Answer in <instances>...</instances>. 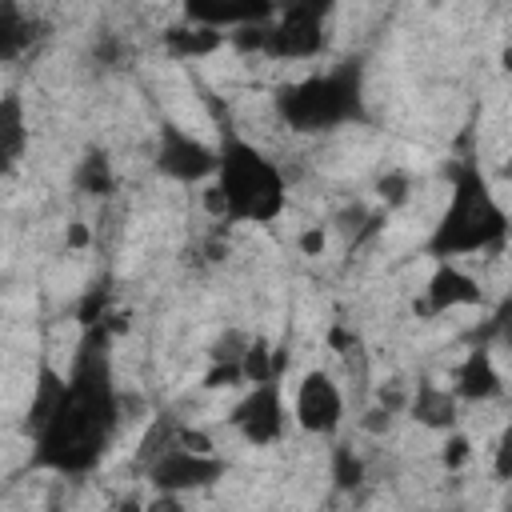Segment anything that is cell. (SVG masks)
<instances>
[{"instance_id":"obj_22","label":"cell","mask_w":512,"mask_h":512,"mask_svg":"<svg viewBox=\"0 0 512 512\" xmlns=\"http://www.w3.org/2000/svg\"><path fill=\"white\" fill-rule=\"evenodd\" d=\"M296 244H300V252H304V256H320V252H324V244H328V232H324V224H312V228H304Z\"/></svg>"},{"instance_id":"obj_11","label":"cell","mask_w":512,"mask_h":512,"mask_svg":"<svg viewBox=\"0 0 512 512\" xmlns=\"http://www.w3.org/2000/svg\"><path fill=\"white\" fill-rule=\"evenodd\" d=\"M452 380H456V384H452L456 400H472V404H476V400H492V396L504 392V376H500V368H496L488 344L468 348V356L456 364V376H452Z\"/></svg>"},{"instance_id":"obj_8","label":"cell","mask_w":512,"mask_h":512,"mask_svg":"<svg viewBox=\"0 0 512 512\" xmlns=\"http://www.w3.org/2000/svg\"><path fill=\"white\" fill-rule=\"evenodd\" d=\"M292 420L312 436H332L344 424V392L324 368H308L292 396Z\"/></svg>"},{"instance_id":"obj_19","label":"cell","mask_w":512,"mask_h":512,"mask_svg":"<svg viewBox=\"0 0 512 512\" xmlns=\"http://www.w3.org/2000/svg\"><path fill=\"white\" fill-rule=\"evenodd\" d=\"M408 192H412V176L404 168H392V172H384L376 180V196H380L384 208H400L408 200Z\"/></svg>"},{"instance_id":"obj_23","label":"cell","mask_w":512,"mask_h":512,"mask_svg":"<svg viewBox=\"0 0 512 512\" xmlns=\"http://www.w3.org/2000/svg\"><path fill=\"white\" fill-rule=\"evenodd\" d=\"M496 476H500V480H508V476H512V460H508V436H500V440H496Z\"/></svg>"},{"instance_id":"obj_20","label":"cell","mask_w":512,"mask_h":512,"mask_svg":"<svg viewBox=\"0 0 512 512\" xmlns=\"http://www.w3.org/2000/svg\"><path fill=\"white\" fill-rule=\"evenodd\" d=\"M104 316H108V288H88V292H84V300H80V308H76L80 328L100 324Z\"/></svg>"},{"instance_id":"obj_17","label":"cell","mask_w":512,"mask_h":512,"mask_svg":"<svg viewBox=\"0 0 512 512\" xmlns=\"http://www.w3.org/2000/svg\"><path fill=\"white\" fill-rule=\"evenodd\" d=\"M72 184L84 192V196H112L116 192V168L108 160L104 148H88L80 160H76V172H72Z\"/></svg>"},{"instance_id":"obj_3","label":"cell","mask_w":512,"mask_h":512,"mask_svg":"<svg viewBox=\"0 0 512 512\" xmlns=\"http://www.w3.org/2000/svg\"><path fill=\"white\" fill-rule=\"evenodd\" d=\"M452 196L448 208L440 212L432 236L424 240V252L432 260H456V256H476V252H500L508 240V212L496 200L488 176L480 164L456 160L452 164Z\"/></svg>"},{"instance_id":"obj_21","label":"cell","mask_w":512,"mask_h":512,"mask_svg":"<svg viewBox=\"0 0 512 512\" xmlns=\"http://www.w3.org/2000/svg\"><path fill=\"white\" fill-rule=\"evenodd\" d=\"M440 460H444V468H448V472L464 468V464L472 460V440H468L464 432L448 428V440H444V452H440Z\"/></svg>"},{"instance_id":"obj_12","label":"cell","mask_w":512,"mask_h":512,"mask_svg":"<svg viewBox=\"0 0 512 512\" xmlns=\"http://www.w3.org/2000/svg\"><path fill=\"white\" fill-rule=\"evenodd\" d=\"M32 128H28V104L16 88L0 92V172H12L28 152Z\"/></svg>"},{"instance_id":"obj_18","label":"cell","mask_w":512,"mask_h":512,"mask_svg":"<svg viewBox=\"0 0 512 512\" xmlns=\"http://www.w3.org/2000/svg\"><path fill=\"white\" fill-rule=\"evenodd\" d=\"M332 480H336V488H356L364 480V460L348 444L332 448Z\"/></svg>"},{"instance_id":"obj_7","label":"cell","mask_w":512,"mask_h":512,"mask_svg":"<svg viewBox=\"0 0 512 512\" xmlns=\"http://www.w3.org/2000/svg\"><path fill=\"white\" fill-rule=\"evenodd\" d=\"M228 424L252 444V448H268L284 436L288 428V408H284V384L280 376L248 384V392L236 400V408L228 412Z\"/></svg>"},{"instance_id":"obj_9","label":"cell","mask_w":512,"mask_h":512,"mask_svg":"<svg viewBox=\"0 0 512 512\" xmlns=\"http://www.w3.org/2000/svg\"><path fill=\"white\" fill-rule=\"evenodd\" d=\"M472 304H484V288L476 284V276H468L452 260H436V272L428 276L424 300L416 304V312L420 316H444L452 308H472Z\"/></svg>"},{"instance_id":"obj_13","label":"cell","mask_w":512,"mask_h":512,"mask_svg":"<svg viewBox=\"0 0 512 512\" xmlns=\"http://www.w3.org/2000/svg\"><path fill=\"white\" fill-rule=\"evenodd\" d=\"M40 40V20L20 0H0V64L20 60Z\"/></svg>"},{"instance_id":"obj_24","label":"cell","mask_w":512,"mask_h":512,"mask_svg":"<svg viewBox=\"0 0 512 512\" xmlns=\"http://www.w3.org/2000/svg\"><path fill=\"white\" fill-rule=\"evenodd\" d=\"M88 244V228L84 224H72L68 228V248H84Z\"/></svg>"},{"instance_id":"obj_2","label":"cell","mask_w":512,"mask_h":512,"mask_svg":"<svg viewBox=\"0 0 512 512\" xmlns=\"http://www.w3.org/2000/svg\"><path fill=\"white\" fill-rule=\"evenodd\" d=\"M220 144H216V172L208 184V212L220 216V224H272L288 208V176L284 168L256 148L248 136L236 132L228 116L216 120Z\"/></svg>"},{"instance_id":"obj_16","label":"cell","mask_w":512,"mask_h":512,"mask_svg":"<svg viewBox=\"0 0 512 512\" xmlns=\"http://www.w3.org/2000/svg\"><path fill=\"white\" fill-rule=\"evenodd\" d=\"M284 364H288V348L284 344H268L264 336H248V344L240 352L244 384H260V380L284 376Z\"/></svg>"},{"instance_id":"obj_14","label":"cell","mask_w":512,"mask_h":512,"mask_svg":"<svg viewBox=\"0 0 512 512\" xmlns=\"http://www.w3.org/2000/svg\"><path fill=\"white\" fill-rule=\"evenodd\" d=\"M456 392L452 388H440V384H432V380H420L416 384V392H412V400H408V412H412V420H420L424 428H440V432H448V428H456Z\"/></svg>"},{"instance_id":"obj_15","label":"cell","mask_w":512,"mask_h":512,"mask_svg":"<svg viewBox=\"0 0 512 512\" xmlns=\"http://www.w3.org/2000/svg\"><path fill=\"white\" fill-rule=\"evenodd\" d=\"M164 48L172 52V56H180V60H192V56H212L216 48H224V40H228V32H220V28H208V24H172V28H164Z\"/></svg>"},{"instance_id":"obj_5","label":"cell","mask_w":512,"mask_h":512,"mask_svg":"<svg viewBox=\"0 0 512 512\" xmlns=\"http://www.w3.org/2000/svg\"><path fill=\"white\" fill-rule=\"evenodd\" d=\"M224 460L216 452H200L176 440V432L144 460V476L156 492L180 496V492H196V488H212L216 480H224Z\"/></svg>"},{"instance_id":"obj_10","label":"cell","mask_w":512,"mask_h":512,"mask_svg":"<svg viewBox=\"0 0 512 512\" xmlns=\"http://www.w3.org/2000/svg\"><path fill=\"white\" fill-rule=\"evenodd\" d=\"M276 0H184V20L208 28H240V24H268Z\"/></svg>"},{"instance_id":"obj_6","label":"cell","mask_w":512,"mask_h":512,"mask_svg":"<svg viewBox=\"0 0 512 512\" xmlns=\"http://www.w3.org/2000/svg\"><path fill=\"white\" fill-rule=\"evenodd\" d=\"M152 164L160 176H168L176 184H204L216 172V148L208 140L192 136L188 128H180L176 120H160Z\"/></svg>"},{"instance_id":"obj_1","label":"cell","mask_w":512,"mask_h":512,"mask_svg":"<svg viewBox=\"0 0 512 512\" xmlns=\"http://www.w3.org/2000/svg\"><path fill=\"white\" fill-rule=\"evenodd\" d=\"M112 324H88L72 368L60 372L56 364L40 360L32 400L24 412V436L32 440V468L56 476H88L104 464L120 424H124V396L112 376Z\"/></svg>"},{"instance_id":"obj_4","label":"cell","mask_w":512,"mask_h":512,"mask_svg":"<svg viewBox=\"0 0 512 512\" xmlns=\"http://www.w3.org/2000/svg\"><path fill=\"white\" fill-rule=\"evenodd\" d=\"M272 108H276L280 124H288L292 132H336L348 124H364L368 120L364 60L348 56L324 72L280 84L272 96Z\"/></svg>"}]
</instances>
